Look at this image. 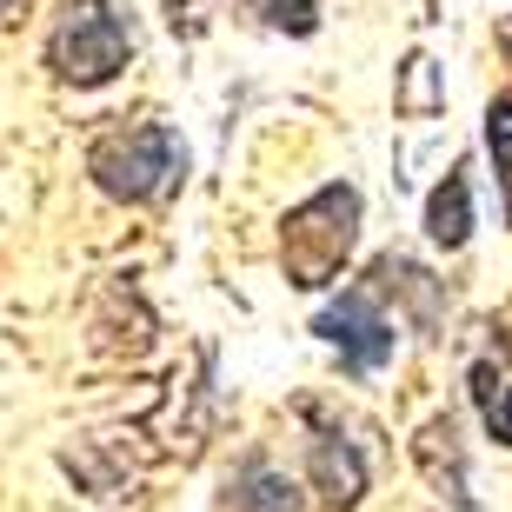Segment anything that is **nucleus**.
<instances>
[{"label":"nucleus","instance_id":"f03ea898","mask_svg":"<svg viewBox=\"0 0 512 512\" xmlns=\"http://www.w3.org/2000/svg\"><path fill=\"white\" fill-rule=\"evenodd\" d=\"M87 173L107 200L127 207H153L187 180V140L167 120H140V127H114L87 147Z\"/></svg>","mask_w":512,"mask_h":512},{"label":"nucleus","instance_id":"423d86ee","mask_svg":"<svg viewBox=\"0 0 512 512\" xmlns=\"http://www.w3.org/2000/svg\"><path fill=\"white\" fill-rule=\"evenodd\" d=\"M313 486H320V499H333V506H353V499L366 493V459L340 426H320V439H313Z\"/></svg>","mask_w":512,"mask_h":512},{"label":"nucleus","instance_id":"6e6552de","mask_svg":"<svg viewBox=\"0 0 512 512\" xmlns=\"http://www.w3.org/2000/svg\"><path fill=\"white\" fill-rule=\"evenodd\" d=\"M233 512H300V493H293V479L280 466H266V459H247L240 473H233Z\"/></svg>","mask_w":512,"mask_h":512},{"label":"nucleus","instance_id":"1a4fd4ad","mask_svg":"<svg viewBox=\"0 0 512 512\" xmlns=\"http://www.w3.org/2000/svg\"><path fill=\"white\" fill-rule=\"evenodd\" d=\"M473 406H479V419H486V433H493L499 446H512V380L493 360L473 366Z\"/></svg>","mask_w":512,"mask_h":512},{"label":"nucleus","instance_id":"7ed1b4c3","mask_svg":"<svg viewBox=\"0 0 512 512\" xmlns=\"http://www.w3.org/2000/svg\"><path fill=\"white\" fill-rule=\"evenodd\" d=\"M127 60H133V34L107 0H67L47 27V67L67 87H107Z\"/></svg>","mask_w":512,"mask_h":512},{"label":"nucleus","instance_id":"0eeeda50","mask_svg":"<svg viewBox=\"0 0 512 512\" xmlns=\"http://www.w3.org/2000/svg\"><path fill=\"white\" fill-rule=\"evenodd\" d=\"M426 240L446 253H459L473 240V193H466V173H446L426 200Z\"/></svg>","mask_w":512,"mask_h":512},{"label":"nucleus","instance_id":"39448f33","mask_svg":"<svg viewBox=\"0 0 512 512\" xmlns=\"http://www.w3.org/2000/svg\"><path fill=\"white\" fill-rule=\"evenodd\" d=\"M413 453H419V466H426V479L439 486V499H453L459 512L473 506V473H466V446H459L453 413L426 419V426H419V439H413Z\"/></svg>","mask_w":512,"mask_h":512},{"label":"nucleus","instance_id":"ddd939ff","mask_svg":"<svg viewBox=\"0 0 512 512\" xmlns=\"http://www.w3.org/2000/svg\"><path fill=\"white\" fill-rule=\"evenodd\" d=\"M506 40H512V20H506Z\"/></svg>","mask_w":512,"mask_h":512},{"label":"nucleus","instance_id":"20e7f679","mask_svg":"<svg viewBox=\"0 0 512 512\" xmlns=\"http://www.w3.org/2000/svg\"><path fill=\"white\" fill-rule=\"evenodd\" d=\"M313 333H320L326 346H340V366L353 373V380H366V373H380L386 360H393V320H386V306L373 286H346L333 306H320V320H313Z\"/></svg>","mask_w":512,"mask_h":512},{"label":"nucleus","instance_id":"9b49d317","mask_svg":"<svg viewBox=\"0 0 512 512\" xmlns=\"http://www.w3.org/2000/svg\"><path fill=\"white\" fill-rule=\"evenodd\" d=\"M247 7L273 27V34H293V40H306L313 27H320V0H247Z\"/></svg>","mask_w":512,"mask_h":512},{"label":"nucleus","instance_id":"f8f14e48","mask_svg":"<svg viewBox=\"0 0 512 512\" xmlns=\"http://www.w3.org/2000/svg\"><path fill=\"white\" fill-rule=\"evenodd\" d=\"M7 7H14V0H0V14H7Z\"/></svg>","mask_w":512,"mask_h":512},{"label":"nucleus","instance_id":"9d476101","mask_svg":"<svg viewBox=\"0 0 512 512\" xmlns=\"http://www.w3.org/2000/svg\"><path fill=\"white\" fill-rule=\"evenodd\" d=\"M486 153H493V180H499V213L512 227V94L486 107Z\"/></svg>","mask_w":512,"mask_h":512},{"label":"nucleus","instance_id":"f257e3e1","mask_svg":"<svg viewBox=\"0 0 512 512\" xmlns=\"http://www.w3.org/2000/svg\"><path fill=\"white\" fill-rule=\"evenodd\" d=\"M353 247H360V187H346V180H326L280 227V266L300 293H320V286L340 280Z\"/></svg>","mask_w":512,"mask_h":512}]
</instances>
